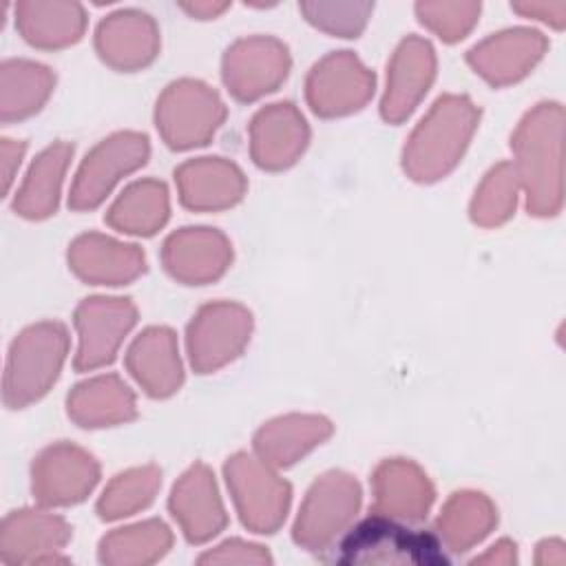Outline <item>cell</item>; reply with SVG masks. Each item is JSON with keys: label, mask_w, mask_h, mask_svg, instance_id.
Returning <instances> with one entry per match:
<instances>
[{"label": "cell", "mask_w": 566, "mask_h": 566, "mask_svg": "<svg viewBox=\"0 0 566 566\" xmlns=\"http://www.w3.org/2000/svg\"><path fill=\"white\" fill-rule=\"evenodd\" d=\"M53 73L29 60H7L0 71V117L13 122L42 108L53 91Z\"/></svg>", "instance_id": "30"}, {"label": "cell", "mask_w": 566, "mask_h": 566, "mask_svg": "<svg viewBox=\"0 0 566 566\" xmlns=\"http://www.w3.org/2000/svg\"><path fill=\"white\" fill-rule=\"evenodd\" d=\"M179 199L190 210H223L245 192L243 172L221 157H199L175 170Z\"/></svg>", "instance_id": "21"}, {"label": "cell", "mask_w": 566, "mask_h": 566, "mask_svg": "<svg viewBox=\"0 0 566 566\" xmlns=\"http://www.w3.org/2000/svg\"><path fill=\"white\" fill-rule=\"evenodd\" d=\"M69 263L82 281L97 285L128 283L146 268L144 252L137 245L119 243L97 232L82 234L71 243Z\"/></svg>", "instance_id": "20"}, {"label": "cell", "mask_w": 566, "mask_h": 566, "mask_svg": "<svg viewBox=\"0 0 566 566\" xmlns=\"http://www.w3.org/2000/svg\"><path fill=\"white\" fill-rule=\"evenodd\" d=\"M376 513L418 522L427 515L433 502V486L429 478L409 460H385L371 478Z\"/></svg>", "instance_id": "23"}, {"label": "cell", "mask_w": 566, "mask_h": 566, "mask_svg": "<svg viewBox=\"0 0 566 566\" xmlns=\"http://www.w3.org/2000/svg\"><path fill=\"white\" fill-rule=\"evenodd\" d=\"M358 506L360 486L352 475L343 471L321 475L301 504L294 524L296 544L307 551L327 548L352 524Z\"/></svg>", "instance_id": "6"}, {"label": "cell", "mask_w": 566, "mask_h": 566, "mask_svg": "<svg viewBox=\"0 0 566 566\" xmlns=\"http://www.w3.org/2000/svg\"><path fill=\"white\" fill-rule=\"evenodd\" d=\"M69 352L62 323L44 321L27 327L11 345L4 369V405L27 407L49 391Z\"/></svg>", "instance_id": "3"}, {"label": "cell", "mask_w": 566, "mask_h": 566, "mask_svg": "<svg viewBox=\"0 0 566 566\" xmlns=\"http://www.w3.org/2000/svg\"><path fill=\"white\" fill-rule=\"evenodd\" d=\"M69 416L80 427H111L135 418V396L117 376L80 382L66 400Z\"/></svg>", "instance_id": "26"}, {"label": "cell", "mask_w": 566, "mask_h": 566, "mask_svg": "<svg viewBox=\"0 0 566 566\" xmlns=\"http://www.w3.org/2000/svg\"><path fill=\"white\" fill-rule=\"evenodd\" d=\"M497 522L493 502L475 491L453 493L436 522V528L447 548L464 553L482 542Z\"/></svg>", "instance_id": "29"}, {"label": "cell", "mask_w": 566, "mask_h": 566, "mask_svg": "<svg viewBox=\"0 0 566 566\" xmlns=\"http://www.w3.org/2000/svg\"><path fill=\"white\" fill-rule=\"evenodd\" d=\"M148 137L142 133H115L99 142L82 161L71 186L69 206L91 210L104 201L111 188L148 159Z\"/></svg>", "instance_id": "8"}, {"label": "cell", "mask_w": 566, "mask_h": 566, "mask_svg": "<svg viewBox=\"0 0 566 566\" xmlns=\"http://www.w3.org/2000/svg\"><path fill=\"white\" fill-rule=\"evenodd\" d=\"M24 153V144L22 142H13V139H2L0 144V164H2V179H4V192L9 190L11 181H13V172L20 166Z\"/></svg>", "instance_id": "39"}, {"label": "cell", "mask_w": 566, "mask_h": 566, "mask_svg": "<svg viewBox=\"0 0 566 566\" xmlns=\"http://www.w3.org/2000/svg\"><path fill=\"white\" fill-rule=\"evenodd\" d=\"M371 93V71H367L349 51L329 53L314 64L305 84V95L312 111L323 117L354 113L367 104Z\"/></svg>", "instance_id": "10"}, {"label": "cell", "mask_w": 566, "mask_h": 566, "mask_svg": "<svg viewBox=\"0 0 566 566\" xmlns=\"http://www.w3.org/2000/svg\"><path fill=\"white\" fill-rule=\"evenodd\" d=\"M433 73L436 55L431 44L418 35L402 40L389 62L387 91L380 104L382 117L391 124L409 117L418 102L424 97Z\"/></svg>", "instance_id": "17"}, {"label": "cell", "mask_w": 566, "mask_h": 566, "mask_svg": "<svg viewBox=\"0 0 566 566\" xmlns=\"http://www.w3.org/2000/svg\"><path fill=\"white\" fill-rule=\"evenodd\" d=\"M172 535L159 520L115 528L99 542V559L111 566L153 564L168 553Z\"/></svg>", "instance_id": "32"}, {"label": "cell", "mask_w": 566, "mask_h": 566, "mask_svg": "<svg viewBox=\"0 0 566 566\" xmlns=\"http://www.w3.org/2000/svg\"><path fill=\"white\" fill-rule=\"evenodd\" d=\"M332 424L323 416L290 413L263 424L254 436L259 458L270 467H287L329 438Z\"/></svg>", "instance_id": "25"}, {"label": "cell", "mask_w": 566, "mask_h": 566, "mask_svg": "<svg viewBox=\"0 0 566 566\" xmlns=\"http://www.w3.org/2000/svg\"><path fill=\"white\" fill-rule=\"evenodd\" d=\"M416 13L422 24L436 31L442 40L455 42L464 38L478 20V2H418Z\"/></svg>", "instance_id": "36"}, {"label": "cell", "mask_w": 566, "mask_h": 566, "mask_svg": "<svg viewBox=\"0 0 566 566\" xmlns=\"http://www.w3.org/2000/svg\"><path fill=\"white\" fill-rule=\"evenodd\" d=\"M226 117L221 97L197 80H179L170 84L157 99L155 122L170 148L186 150L203 146L212 139Z\"/></svg>", "instance_id": "5"}, {"label": "cell", "mask_w": 566, "mask_h": 566, "mask_svg": "<svg viewBox=\"0 0 566 566\" xmlns=\"http://www.w3.org/2000/svg\"><path fill=\"white\" fill-rule=\"evenodd\" d=\"M473 562L475 564H500V566L513 564L515 562V544H511L509 539H500L495 546H491L484 555L475 557Z\"/></svg>", "instance_id": "40"}, {"label": "cell", "mask_w": 566, "mask_h": 566, "mask_svg": "<svg viewBox=\"0 0 566 566\" xmlns=\"http://www.w3.org/2000/svg\"><path fill=\"white\" fill-rule=\"evenodd\" d=\"M548 42L539 31L511 29L475 44L467 60L493 86H504L524 77L544 55Z\"/></svg>", "instance_id": "18"}, {"label": "cell", "mask_w": 566, "mask_h": 566, "mask_svg": "<svg viewBox=\"0 0 566 566\" xmlns=\"http://www.w3.org/2000/svg\"><path fill=\"white\" fill-rule=\"evenodd\" d=\"M168 219V190L161 181L130 184L106 212L108 226L126 234H153Z\"/></svg>", "instance_id": "31"}, {"label": "cell", "mask_w": 566, "mask_h": 566, "mask_svg": "<svg viewBox=\"0 0 566 566\" xmlns=\"http://www.w3.org/2000/svg\"><path fill=\"white\" fill-rule=\"evenodd\" d=\"M298 9L305 13V18L334 35L340 38H356L374 4L371 2H301Z\"/></svg>", "instance_id": "35"}, {"label": "cell", "mask_w": 566, "mask_h": 566, "mask_svg": "<svg viewBox=\"0 0 566 566\" xmlns=\"http://www.w3.org/2000/svg\"><path fill=\"white\" fill-rule=\"evenodd\" d=\"M135 321L137 310L128 298L93 296L82 301L75 310V327L80 334L75 369L88 371L108 365Z\"/></svg>", "instance_id": "11"}, {"label": "cell", "mask_w": 566, "mask_h": 566, "mask_svg": "<svg viewBox=\"0 0 566 566\" xmlns=\"http://www.w3.org/2000/svg\"><path fill=\"white\" fill-rule=\"evenodd\" d=\"M338 562L360 566H433L444 564L447 557L429 533H416L394 517L378 513L345 535Z\"/></svg>", "instance_id": "4"}, {"label": "cell", "mask_w": 566, "mask_h": 566, "mask_svg": "<svg viewBox=\"0 0 566 566\" xmlns=\"http://www.w3.org/2000/svg\"><path fill=\"white\" fill-rule=\"evenodd\" d=\"M71 539V526L53 513L22 509L13 511L2 522L0 555L4 562L40 564L62 562L60 551Z\"/></svg>", "instance_id": "15"}, {"label": "cell", "mask_w": 566, "mask_h": 566, "mask_svg": "<svg viewBox=\"0 0 566 566\" xmlns=\"http://www.w3.org/2000/svg\"><path fill=\"white\" fill-rule=\"evenodd\" d=\"M226 482L241 522L254 533H274L290 506V484L270 464L248 453H237L226 462Z\"/></svg>", "instance_id": "7"}, {"label": "cell", "mask_w": 566, "mask_h": 566, "mask_svg": "<svg viewBox=\"0 0 566 566\" xmlns=\"http://www.w3.org/2000/svg\"><path fill=\"white\" fill-rule=\"evenodd\" d=\"M290 71V53L274 38L254 35L234 42L223 57V82L241 102L274 91Z\"/></svg>", "instance_id": "13"}, {"label": "cell", "mask_w": 566, "mask_h": 566, "mask_svg": "<svg viewBox=\"0 0 566 566\" xmlns=\"http://www.w3.org/2000/svg\"><path fill=\"white\" fill-rule=\"evenodd\" d=\"M15 24L27 42L42 49H60L80 40L86 27L77 2H18Z\"/></svg>", "instance_id": "27"}, {"label": "cell", "mask_w": 566, "mask_h": 566, "mask_svg": "<svg viewBox=\"0 0 566 566\" xmlns=\"http://www.w3.org/2000/svg\"><path fill=\"white\" fill-rule=\"evenodd\" d=\"M513 11L522 15H531L537 20H544L553 24L555 29L564 27V15H566V2H524V4H513Z\"/></svg>", "instance_id": "38"}, {"label": "cell", "mask_w": 566, "mask_h": 566, "mask_svg": "<svg viewBox=\"0 0 566 566\" xmlns=\"http://www.w3.org/2000/svg\"><path fill=\"white\" fill-rule=\"evenodd\" d=\"M562 124L559 104H537L511 142L517 181L526 192L528 210L537 217L555 214L562 208Z\"/></svg>", "instance_id": "1"}, {"label": "cell", "mask_w": 566, "mask_h": 566, "mask_svg": "<svg viewBox=\"0 0 566 566\" xmlns=\"http://www.w3.org/2000/svg\"><path fill=\"white\" fill-rule=\"evenodd\" d=\"M517 188L520 181L513 164H497L475 190V197L471 201V219L484 228L504 223L515 210Z\"/></svg>", "instance_id": "34"}, {"label": "cell", "mask_w": 566, "mask_h": 566, "mask_svg": "<svg viewBox=\"0 0 566 566\" xmlns=\"http://www.w3.org/2000/svg\"><path fill=\"white\" fill-rule=\"evenodd\" d=\"M161 484V471L153 464L128 469L115 475L104 489L97 513L102 520H117L146 509Z\"/></svg>", "instance_id": "33"}, {"label": "cell", "mask_w": 566, "mask_h": 566, "mask_svg": "<svg viewBox=\"0 0 566 566\" xmlns=\"http://www.w3.org/2000/svg\"><path fill=\"white\" fill-rule=\"evenodd\" d=\"M170 513L188 542L201 544L226 526V511L208 467H190L172 486Z\"/></svg>", "instance_id": "19"}, {"label": "cell", "mask_w": 566, "mask_h": 566, "mask_svg": "<svg viewBox=\"0 0 566 566\" xmlns=\"http://www.w3.org/2000/svg\"><path fill=\"white\" fill-rule=\"evenodd\" d=\"M71 157L73 146L66 142H57L35 157L13 201L18 214L27 219H44L55 212Z\"/></svg>", "instance_id": "28"}, {"label": "cell", "mask_w": 566, "mask_h": 566, "mask_svg": "<svg viewBox=\"0 0 566 566\" xmlns=\"http://www.w3.org/2000/svg\"><path fill=\"white\" fill-rule=\"evenodd\" d=\"M307 139V124L290 102L261 108L250 124V155L265 170L292 166L305 150Z\"/></svg>", "instance_id": "16"}, {"label": "cell", "mask_w": 566, "mask_h": 566, "mask_svg": "<svg viewBox=\"0 0 566 566\" xmlns=\"http://www.w3.org/2000/svg\"><path fill=\"white\" fill-rule=\"evenodd\" d=\"M95 46L106 64L119 71H135L153 62L159 49V31L150 15L142 11H117L102 20Z\"/></svg>", "instance_id": "22"}, {"label": "cell", "mask_w": 566, "mask_h": 566, "mask_svg": "<svg viewBox=\"0 0 566 566\" xmlns=\"http://www.w3.org/2000/svg\"><path fill=\"white\" fill-rule=\"evenodd\" d=\"M181 7L197 18H214L228 9L226 2H192V4H181Z\"/></svg>", "instance_id": "42"}, {"label": "cell", "mask_w": 566, "mask_h": 566, "mask_svg": "<svg viewBox=\"0 0 566 566\" xmlns=\"http://www.w3.org/2000/svg\"><path fill=\"white\" fill-rule=\"evenodd\" d=\"M33 495L44 506H69L82 502L99 478V467L91 453L57 442L46 447L33 462Z\"/></svg>", "instance_id": "12"}, {"label": "cell", "mask_w": 566, "mask_h": 566, "mask_svg": "<svg viewBox=\"0 0 566 566\" xmlns=\"http://www.w3.org/2000/svg\"><path fill=\"white\" fill-rule=\"evenodd\" d=\"M480 111L464 95H442L411 133L402 166L416 181H436L444 177L462 157Z\"/></svg>", "instance_id": "2"}, {"label": "cell", "mask_w": 566, "mask_h": 566, "mask_svg": "<svg viewBox=\"0 0 566 566\" xmlns=\"http://www.w3.org/2000/svg\"><path fill=\"white\" fill-rule=\"evenodd\" d=\"M250 312L230 301L203 305L188 325V354L199 374L217 371L234 360L250 340Z\"/></svg>", "instance_id": "9"}, {"label": "cell", "mask_w": 566, "mask_h": 566, "mask_svg": "<svg viewBox=\"0 0 566 566\" xmlns=\"http://www.w3.org/2000/svg\"><path fill=\"white\" fill-rule=\"evenodd\" d=\"M201 564H270L272 557L268 555V551L259 544H250L243 539H228L223 544H219L217 548L203 553L199 557Z\"/></svg>", "instance_id": "37"}, {"label": "cell", "mask_w": 566, "mask_h": 566, "mask_svg": "<svg viewBox=\"0 0 566 566\" xmlns=\"http://www.w3.org/2000/svg\"><path fill=\"white\" fill-rule=\"evenodd\" d=\"M537 564H564V546L559 539H546L537 546Z\"/></svg>", "instance_id": "41"}, {"label": "cell", "mask_w": 566, "mask_h": 566, "mask_svg": "<svg viewBox=\"0 0 566 566\" xmlns=\"http://www.w3.org/2000/svg\"><path fill=\"white\" fill-rule=\"evenodd\" d=\"M126 367L148 396L175 394L184 378L175 334L168 327L144 329L128 347Z\"/></svg>", "instance_id": "24"}, {"label": "cell", "mask_w": 566, "mask_h": 566, "mask_svg": "<svg viewBox=\"0 0 566 566\" xmlns=\"http://www.w3.org/2000/svg\"><path fill=\"white\" fill-rule=\"evenodd\" d=\"M161 261L172 279L188 285H203L228 270L232 248L214 228H181L166 239Z\"/></svg>", "instance_id": "14"}]
</instances>
